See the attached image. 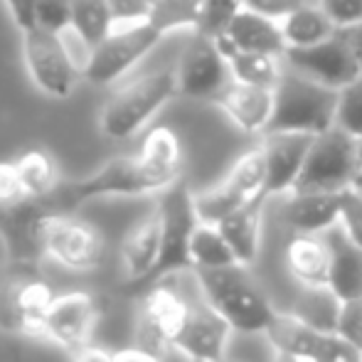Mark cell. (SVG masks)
Instances as JSON below:
<instances>
[{"mask_svg": "<svg viewBox=\"0 0 362 362\" xmlns=\"http://www.w3.org/2000/svg\"><path fill=\"white\" fill-rule=\"evenodd\" d=\"M192 274L205 300L232 325L234 333L267 335L279 310L252 279L249 267L232 264L219 269H192Z\"/></svg>", "mask_w": 362, "mask_h": 362, "instance_id": "6da1fadb", "label": "cell"}, {"mask_svg": "<svg viewBox=\"0 0 362 362\" xmlns=\"http://www.w3.org/2000/svg\"><path fill=\"white\" fill-rule=\"evenodd\" d=\"M338 104L340 89L320 84L284 62L281 79L274 89V116L267 134H325L338 121Z\"/></svg>", "mask_w": 362, "mask_h": 362, "instance_id": "7a4b0ae2", "label": "cell"}, {"mask_svg": "<svg viewBox=\"0 0 362 362\" xmlns=\"http://www.w3.org/2000/svg\"><path fill=\"white\" fill-rule=\"evenodd\" d=\"M163 190H168V185L148 170V165L136 153V156L114 158L96 173L79 180L59 182L52 195L45 197L42 202L52 212H72L101 197H141Z\"/></svg>", "mask_w": 362, "mask_h": 362, "instance_id": "3957f363", "label": "cell"}, {"mask_svg": "<svg viewBox=\"0 0 362 362\" xmlns=\"http://www.w3.org/2000/svg\"><path fill=\"white\" fill-rule=\"evenodd\" d=\"M177 94L175 69L146 74L116 89L99 116L101 134L111 141H129Z\"/></svg>", "mask_w": 362, "mask_h": 362, "instance_id": "277c9868", "label": "cell"}, {"mask_svg": "<svg viewBox=\"0 0 362 362\" xmlns=\"http://www.w3.org/2000/svg\"><path fill=\"white\" fill-rule=\"evenodd\" d=\"M360 170L358 139L338 124L313 139L300 175L291 192L348 190Z\"/></svg>", "mask_w": 362, "mask_h": 362, "instance_id": "5b68a950", "label": "cell"}, {"mask_svg": "<svg viewBox=\"0 0 362 362\" xmlns=\"http://www.w3.org/2000/svg\"><path fill=\"white\" fill-rule=\"evenodd\" d=\"M163 222V242H160V259L153 272L151 281H163L177 272H192L190 262V242L195 234L200 215L195 207V192L177 180L168 190L160 192L158 200Z\"/></svg>", "mask_w": 362, "mask_h": 362, "instance_id": "8992f818", "label": "cell"}, {"mask_svg": "<svg viewBox=\"0 0 362 362\" xmlns=\"http://www.w3.org/2000/svg\"><path fill=\"white\" fill-rule=\"evenodd\" d=\"M163 33L153 28L148 20H126L116 23L111 35L91 49L84 79L96 86H109L124 79L141 59L160 42Z\"/></svg>", "mask_w": 362, "mask_h": 362, "instance_id": "52a82bcc", "label": "cell"}, {"mask_svg": "<svg viewBox=\"0 0 362 362\" xmlns=\"http://www.w3.org/2000/svg\"><path fill=\"white\" fill-rule=\"evenodd\" d=\"M192 308V296L180 291L173 284L156 281L144 296L136 315V345L151 350L156 355H165L168 350H175L182 328L187 323V315Z\"/></svg>", "mask_w": 362, "mask_h": 362, "instance_id": "ba28073f", "label": "cell"}, {"mask_svg": "<svg viewBox=\"0 0 362 362\" xmlns=\"http://www.w3.org/2000/svg\"><path fill=\"white\" fill-rule=\"evenodd\" d=\"M267 195V160H264L262 146L252 148L244 156L237 158L232 168H229L227 177L219 185L210 187L205 192L195 195V207L200 222L217 224L229 212L239 210V207L249 205V202L259 200Z\"/></svg>", "mask_w": 362, "mask_h": 362, "instance_id": "9c48e42d", "label": "cell"}, {"mask_svg": "<svg viewBox=\"0 0 362 362\" xmlns=\"http://www.w3.org/2000/svg\"><path fill=\"white\" fill-rule=\"evenodd\" d=\"M23 59L33 84L52 99H67L81 76L59 35L40 25L23 30Z\"/></svg>", "mask_w": 362, "mask_h": 362, "instance_id": "30bf717a", "label": "cell"}, {"mask_svg": "<svg viewBox=\"0 0 362 362\" xmlns=\"http://www.w3.org/2000/svg\"><path fill=\"white\" fill-rule=\"evenodd\" d=\"M45 252L69 272H91L104 259V239L69 212H49L45 217Z\"/></svg>", "mask_w": 362, "mask_h": 362, "instance_id": "8fae6325", "label": "cell"}, {"mask_svg": "<svg viewBox=\"0 0 362 362\" xmlns=\"http://www.w3.org/2000/svg\"><path fill=\"white\" fill-rule=\"evenodd\" d=\"M49 207L42 200H25L3 207L0 212V237L10 264L18 269H33L47 257L45 252V217Z\"/></svg>", "mask_w": 362, "mask_h": 362, "instance_id": "7c38bea8", "label": "cell"}, {"mask_svg": "<svg viewBox=\"0 0 362 362\" xmlns=\"http://www.w3.org/2000/svg\"><path fill=\"white\" fill-rule=\"evenodd\" d=\"M175 79H177V94L180 96L215 101L219 91L234 76L232 69H229L227 57L219 52L215 37H207V35L197 33L195 40L182 52L180 62H177Z\"/></svg>", "mask_w": 362, "mask_h": 362, "instance_id": "4fadbf2b", "label": "cell"}, {"mask_svg": "<svg viewBox=\"0 0 362 362\" xmlns=\"http://www.w3.org/2000/svg\"><path fill=\"white\" fill-rule=\"evenodd\" d=\"M284 62L296 72L310 76L325 86H333V89H345L362 76L358 57L345 42L340 30L330 40L310 45V47H288L284 52Z\"/></svg>", "mask_w": 362, "mask_h": 362, "instance_id": "5bb4252c", "label": "cell"}, {"mask_svg": "<svg viewBox=\"0 0 362 362\" xmlns=\"http://www.w3.org/2000/svg\"><path fill=\"white\" fill-rule=\"evenodd\" d=\"M96 300L86 291L57 296L45 318V340L59 345L69 355H76L89 345L96 328Z\"/></svg>", "mask_w": 362, "mask_h": 362, "instance_id": "9a60e30c", "label": "cell"}, {"mask_svg": "<svg viewBox=\"0 0 362 362\" xmlns=\"http://www.w3.org/2000/svg\"><path fill=\"white\" fill-rule=\"evenodd\" d=\"M232 333V325L207 303L205 296L197 288V293L192 296V308L190 315H187V323L175 343V350L185 355L187 360L224 362V353H227Z\"/></svg>", "mask_w": 362, "mask_h": 362, "instance_id": "2e32d148", "label": "cell"}, {"mask_svg": "<svg viewBox=\"0 0 362 362\" xmlns=\"http://www.w3.org/2000/svg\"><path fill=\"white\" fill-rule=\"evenodd\" d=\"M313 134H296V131H276L264 134L262 151L267 160V195H288L300 175Z\"/></svg>", "mask_w": 362, "mask_h": 362, "instance_id": "e0dca14e", "label": "cell"}, {"mask_svg": "<svg viewBox=\"0 0 362 362\" xmlns=\"http://www.w3.org/2000/svg\"><path fill=\"white\" fill-rule=\"evenodd\" d=\"M215 42L227 59L237 52H286V40H284L279 20L267 18V15L249 8L239 10L237 18L229 23V28L215 37Z\"/></svg>", "mask_w": 362, "mask_h": 362, "instance_id": "ac0fdd59", "label": "cell"}, {"mask_svg": "<svg viewBox=\"0 0 362 362\" xmlns=\"http://www.w3.org/2000/svg\"><path fill=\"white\" fill-rule=\"evenodd\" d=\"M212 104H217L239 131L264 136L274 116V89L232 79Z\"/></svg>", "mask_w": 362, "mask_h": 362, "instance_id": "d6986e66", "label": "cell"}, {"mask_svg": "<svg viewBox=\"0 0 362 362\" xmlns=\"http://www.w3.org/2000/svg\"><path fill=\"white\" fill-rule=\"evenodd\" d=\"M330 249L328 232L325 234H303L293 232L284 249V264L298 286H328L330 284Z\"/></svg>", "mask_w": 362, "mask_h": 362, "instance_id": "ffe728a7", "label": "cell"}, {"mask_svg": "<svg viewBox=\"0 0 362 362\" xmlns=\"http://www.w3.org/2000/svg\"><path fill=\"white\" fill-rule=\"evenodd\" d=\"M345 192H288L286 207H284V222L293 232L303 234H325L328 229L340 224Z\"/></svg>", "mask_w": 362, "mask_h": 362, "instance_id": "44dd1931", "label": "cell"}, {"mask_svg": "<svg viewBox=\"0 0 362 362\" xmlns=\"http://www.w3.org/2000/svg\"><path fill=\"white\" fill-rule=\"evenodd\" d=\"M160 242H163V222L160 210L148 212L139 224H134L121 244V264L129 281H151L153 272L160 259Z\"/></svg>", "mask_w": 362, "mask_h": 362, "instance_id": "7402d4cb", "label": "cell"}, {"mask_svg": "<svg viewBox=\"0 0 362 362\" xmlns=\"http://www.w3.org/2000/svg\"><path fill=\"white\" fill-rule=\"evenodd\" d=\"M269 197H259V200L249 202V205L239 207V210L229 212L217 222L219 232L224 234L227 244L232 247L234 257L242 267H252L259 259V249H262V229H264V205Z\"/></svg>", "mask_w": 362, "mask_h": 362, "instance_id": "603a6c76", "label": "cell"}, {"mask_svg": "<svg viewBox=\"0 0 362 362\" xmlns=\"http://www.w3.org/2000/svg\"><path fill=\"white\" fill-rule=\"evenodd\" d=\"M330 249H333V262H330V284L340 300L362 298V249L343 227L328 229Z\"/></svg>", "mask_w": 362, "mask_h": 362, "instance_id": "cb8c5ba5", "label": "cell"}, {"mask_svg": "<svg viewBox=\"0 0 362 362\" xmlns=\"http://www.w3.org/2000/svg\"><path fill=\"white\" fill-rule=\"evenodd\" d=\"M279 25H281L284 40H286V49L310 47V45L330 40L338 33V25L328 18V13L320 5H308V3L298 5L288 15H284L279 20Z\"/></svg>", "mask_w": 362, "mask_h": 362, "instance_id": "d4e9b609", "label": "cell"}, {"mask_svg": "<svg viewBox=\"0 0 362 362\" xmlns=\"http://www.w3.org/2000/svg\"><path fill=\"white\" fill-rule=\"evenodd\" d=\"M141 160L156 177H160L168 187L180 180L182 170V146L180 139L168 126H158L146 136L144 146L139 151Z\"/></svg>", "mask_w": 362, "mask_h": 362, "instance_id": "484cf974", "label": "cell"}, {"mask_svg": "<svg viewBox=\"0 0 362 362\" xmlns=\"http://www.w3.org/2000/svg\"><path fill=\"white\" fill-rule=\"evenodd\" d=\"M13 296L20 323H23V335L45 338V318L57 298L49 284H45L42 279H15Z\"/></svg>", "mask_w": 362, "mask_h": 362, "instance_id": "4316f807", "label": "cell"}, {"mask_svg": "<svg viewBox=\"0 0 362 362\" xmlns=\"http://www.w3.org/2000/svg\"><path fill=\"white\" fill-rule=\"evenodd\" d=\"M340 308H343V300L330 286H298V293L288 310L315 330H335Z\"/></svg>", "mask_w": 362, "mask_h": 362, "instance_id": "83f0119b", "label": "cell"}, {"mask_svg": "<svg viewBox=\"0 0 362 362\" xmlns=\"http://www.w3.org/2000/svg\"><path fill=\"white\" fill-rule=\"evenodd\" d=\"M18 165V175L23 182L25 197L30 200H45L54 192V187L59 185V173L57 163L42 148H33V151H25L23 156L15 160Z\"/></svg>", "mask_w": 362, "mask_h": 362, "instance_id": "f1b7e54d", "label": "cell"}, {"mask_svg": "<svg viewBox=\"0 0 362 362\" xmlns=\"http://www.w3.org/2000/svg\"><path fill=\"white\" fill-rule=\"evenodd\" d=\"M227 62L237 81L264 86V89H276L284 72V54L272 52H237Z\"/></svg>", "mask_w": 362, "mask_h": 362, "instance_id": "f546056e", "label": "cell"}, {"mask_svg": "<svg viewBox=\"0 0 362 362\" xmlns=\"http://www.w3.org/2000/svg\"><path fill=\"white\" fill-rule=\"evenodd\" d=\"M190 262L192 269H219V267H232L239 264L234 257L232 247L227 244L224 234L219 232L217 224L200 222L192 234L190 242Z\"/></svg>", "mask_w": 362, "mask_h": 362, "instance_id": "4dcf8cb0", "label": "cell"}, {"mask_svg": "<svg viewBox=\"0 0 362 362\" xmlns=\"http://www.w3.org/2000/svg\"><path fill=\"white\" fill-rule=\"evenodd\" d=\"M116 25L111 0H74L72 3V28L91 47L104 42Z\"/></svg>", "mask_w": 362, "mask_h": 362, "instance_id": "1f68e13d", "label": "cell"}, {"mask_svg": "<svg viewBox=\"0 0 362 362\" xmlns=\"http://www.w3.org/2000/svg\"><path fill=\"white\" fill-rule=\"evenodd\" d=\"M205 0H148V23L163 35L173 30H197Z\"/></svg>", "mask_w": 362, "mask_h": 362, "instance_id": "d6a6232c", "label": "cell"}, {"mask_svg": "<svg viewBox=\"0 0 362 362\" xmlns=\"http://www.w3.org/2000/svg\"><path fill=\"white\" fill-rule=\"evenodd\" d=\"M305 362H362V353L335 330H318Z\"/></svg>", "mask_w": 362, "mask_h": 362, "instance_id": "836d02e7", "label": "cell"}, {"mask_svg": "<svg viewBox=\"0 0 362 362\" xmlns=\"http://www.w3.org/2000/svg\"><path fill=\"white\" fill-rule=\"evenodd\" d=\"M244 8V0H205L202 5V18L195 33H202L207 37H217L229 28L237 13Z\"/></svg>", "mask_w": 362, "mask_h": 362, "instance_id": "e575fe53", "label": "cell"}, {"mask_svg": "<svg viewBox=\"0 0 362 362\" xmlns=\"http://www.w3.org/2000/svg\"><path fill=\"white\" fill-rule=\"evenodd\" d=\"M335 124L355 139H362V76L345 89H340L338 121Z\"/></svg>", "mask_w": 362, "mask_h": 362, "instance_id": "d590c367", "label": "cell"}, {"mask_svg": "<svg viewBox=\"0 0 362 362\" xmlns=\"http://www.w3.org/2000/svg\"><path fill=\"white\" fill-rule=\"evenodd\" d=\"M74 0H37V25L52 33H62L72 25Z\"/></svg>", "mask_w": 362, "mask_h": 362, "instance_id": "8d00e7d4", "label": "cell"}, {"mask_svg": "<svg viewBox=\"0 0 362 362\" xmlns=\"http://www.w3.org/2000/svg\"><path fill=\"white\" fill-rule=\"evenodd\" d=\"M335 333H340L350 345H355L362 353V298L343 300Z\"/></svg>", "mask_w": 362, "mask_h": 362, "instance_id": "74e56055", "label": "cell"}, {"mask_svg": "<svg viewBox=\"0 0 362 362\" xmlns=\"http://www.w3.org/2000/svg\"><path fill=\"white\" fill-rule=\"evenodd\" d=\"M340 227L362 249V195L358 190H353V187H348V192H345Z\"/></svg>", "mask_w": 362, "mask_h": 362, "instance_id": "f35d334b", "label": "cell"}, {"mask_svg": "<svg viewBox=\"0 0 362 362\" xmlns=\"http://www.w3.org/2000/svg\"><path fill=\"white\" fill-rule=\"evenodd\" d=\"M13 286L15 279H0V330L23 335V323H20L18 308H15Z\"/></svg>", "mask_w": 362, "mask_h": 362, "instance_id": "ab89813d", "label": "cell"}, {"mask_svg": "<svg viewBox=\"0 0 362 362\" xmlns=\"http://www.w3.org/2000/svg\"><path fill=\"white\" fill-rule=\"evenodd\" d=\"M318 5L338 25V30L362 23V0H320Z\"/></svg>", "mask_w": 362, "mask_h": 362, "instance_id": "60d3db41", "label": "cell"}, {"mask_svg": "<svg viewBox=\"0 0 362 362\" xmlns=\"http://www.w3.org/2000/svg\"><path fill=\"white\" fill-rule=\"evenodd\" d=\"M20 200H25V190L18 175V165L15 163H0V207L15 205Z\"/></svg>", "mask_w": 362, "mask_h": 362, "instance_id": "b9f144b4", "label": "cell"}, {"mask_svg": "<svg viewBox=\"0 0 362 362\" xmlns=\"http://www.w3.org/2000/svg\"><path fill=\"white\" fill-rule=\"evenodd\" d=\"M59 35V40H62V45H64V49H67V54H69V59L74 62V67L79 69V74H84V69H86V64H89V57H91V45L86 42L84 37H81L79 33L69 25V28H64L62 33H57Z\"/></svg>", "mask_w": 362, "mask_h": 362, "instance_id": "7bdbcfd3", "label": "cell"}, {"mask_svg": "<svg viewBox=\"0 0 362 362\" xmlns=\"http://www.w3.org/2000/svg\"><path fill=\"white\" fill-rule=\"evenodd\" d=\"M303 3L305 0H244V8L257 10V13L267 15V18L281 20L284 15H288L291 10H296Z\"/></svg>", "mask_w": 362, "mask_h": 362, "instance_id": "ee69618b", "label": "cell"}, {"mask_svg": "<svg viewBox=\"0 0 362 362\" xmlns=\"http://www.w3.org/2000/svg\"><path fill=\"white\" fill-rule=\"evenodd\" d=\"M10 10V18L18 25V30L35 28L37 25V0H5Z\"/></svg>", "mask_w": 362, "mask_h": 362, "instance_id": "f6af8a7d", "label": "cell"}, {"mask_svg": "<svg viewBox=\"0 0 362 362\" xmlns=\"http://www.w3.org/2000/svg\"><path fill=\"white\" fill-rule=\"evenodd\" d=\"M116 23L126 20H148V0H111Z\"/></svg>", "mask_w": 362, "mask_h": 362, "instance_id": "bcb514c9", "label": "cell"}, {"mask_svg": "<svg viewBox=\"0 0 362 362\" xmlns=\"http://www.w3.org/2000/svg\"><path fill=\"white\" fill-rule=\"evenodd\" d=\"M114 362H163V358L151 353V350L141 348V345H134V348L119 350V353L114 355Z\"/></svg>", "mask_w": 362, "mask_h": 362, "instance_id": "7dc6e473", "label": "cell"}, {"mask_svg": "<svg viewBox=\"0 0 362 362\" xmlns=\"http://www.w3.org/2000/svg\"><path fill=\"white\" fill-rule=\"evenodd\" d=\"M340 35H343L345 42L350 45V49L355 52V57H358V62L362 67V23H355V25H350V28H340Z\"/></svg>", "mask_w": 362, "mask_h": 362, "instance_id": "c3c4849f", "label": "cell"}, {"mask_svg": "<svg viewBox=\"0 0 362 362\" xmlns=\"http://www.w3.org/2000/svg\"><path fill=\"white\" fill-rule=\"evenodd\" d=\"M74 362H114V355L106 353V350H101V348H91V345H86L81 353L74 355Z\"/></svg>", "mask_w": 362, "mask_h": 362, "instance_id": "681fc988", "label": "cell"}, {"mask_svg": "<svg viewBox=\"0 0 362 362\" xmlns=\"http://www.w3.org/2000/svg\"><path fill=\"white\" fill-rule=\"evenodd\" d=\"M272 362H303V360H298V358H293V355H286V353H279V350H274Z\"/></svg>", "mask_w": 362, "mask_h": 362, "instance_id": "f907efd6", "label": "cell"}, {"mask_svg": "<svg viewBox=\"0 0 362 362\" xmlns=\"http://www.w3.org/2000/svg\"><path fill=\"white\" fill-rule=\"evenodd\" d=\"M350 187H353V190H358L362 195V168L358 170V175H355V180H353V185H350Z\"/></svg>", "mask_w": 362, "mask_h": 362, "instance_id": "816d5d0a", "label": "cell"}, {"mask_svg": "<svg viewBox=\"0 0 362 362\" xmlns=\"http://www.w3.org/2000/svg\"><path fill=\"white\" fill-rule=\"evenodd\" d=\"M358 156H360V168H362V139H358Z\"/></svg>", "mask_w": 362, "mask_h": 362, "instance_id": "f5cc1de1", "label": "cell"}, {"mask_svg": "<svg viewBox=\"0 0 362 362\" xmlns=\"http://www.w3.org/2000/svg\"><path fill=\"white\" fill-rule=\"evenodd\" d=\"M190 362H200V360H190Z\"/></svg>", "mask_w": 362, "mask_h": 362, "instance_id": "db71d44e", "label": "cell"}]
</instances>
